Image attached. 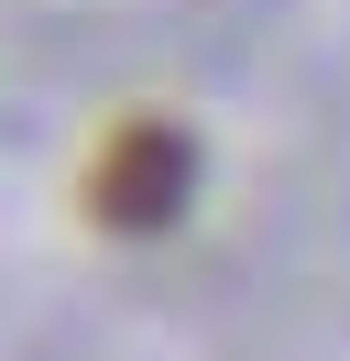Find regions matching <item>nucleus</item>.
<instances>
[{"mask_svg": "<svg viewBox=\"0 0 350 361\" xmlns=\"http://www.w3.org/2000/svg\"><path fill=\"white\" fill-rule=\"evenodd\" d=\"M175 186H186V154H175L164 132H131L121 154H109V176H99V197L121 208V219H153V208L175 197Z\"/></svg>", "mask_w": 350, "mask_h": 361, "instance_id": "obj_1", "label": "nucleus"}]
</instances>
